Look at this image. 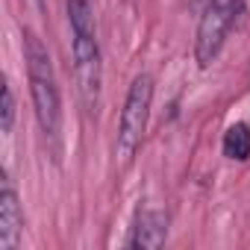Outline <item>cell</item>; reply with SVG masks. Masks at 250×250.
<instances>
[{
	"label": "cell",
	"instance_id": "6",
	"mask_svg": "<svg viewBox=\"0 0 250 250\" xmlns=\"http://www.w3.org/2000/svg\"><path fill=\"white\" fill-rule=\"evenodd\" d=\"M165 238H168V218H165V212H159V209H139L136 221H133V229H130V238H127V247L156 250V247L165 244Z\"/></svg>",
	"mask_w": 250,
	"mask_h": 250
},
{
	"label": "cell",
	"instance_id": "1",
	"mask_svg": "<svg viewBox=\"0 0 250 250\" xmlns=\"http://www.w3.org/2000/svg\"><path fill=\"white\" fill-rule=\"evenodd\" d=\"M68 24L74 36L77 91L85 112L94 115L100 103V47H97V27L88 0H68Z\"/></svg>",
	"mask_w": 250,
	"mask_h": 250
},
{
	"label": "cell",
	"instance_id": "8",
	"mask_svg": "<svg viewBox=\"0 0 250 250\" xmlns=\"http://www.w3.org/2000/svg\"><path fill=\"white\" fill-rule=\"evenodd\" d=\"M0 130L6 136L12 133V124H15V94H12V85L3 83V91H0Z\"/></svg>",
	"mask_w": 250,
	"mask_h": 250
},
{
	"label": "cell",
	"instance_id": "4",
	"mask_svg": "<svg viewBox=\"0 0 250 250\" xmlns=\"http://www.w3.org/2000/svg\"><path fill=\"white\" fill-rule=\"evenodd\" d=\"M241 9H244V0H209L206 3L197 24V36H194V59L200 68H209L218 59L227 42V33L238 21Z\"/></svg>",
	"mask_w": 250,
	"mask_h": 250
},
{
	"label": "cell",
	"instance_id": "2",
	"mask_svg": "<svg viewBox=\"0 0 250 250\" xmlns=\"http://www.w3.org/2000/svg\"><path fill=\"white\" fill-rule=\"evenodd\" d=\"M21 39H24V62H27V80H30L36 121L44 136H56L59 124H62V100H59V85H56L50 53L33 30H24Z\"/></svg>",
	"mask_w": 250,
	"mask_h": 250
},
{
	"label": "cell",
	"instance_id": "10",
	"mask_svg": "<svg viewBox=\"0 0 250 250\" xmlns=\"http://www.w3.org/2000/svg\"><path fill=\"white\" fill-rule=\"evenodd\" d=\"M247 83H250V71H247Z\"/></svg>",
	"mask_w": 250,
	"mask_h": 250
},
{
	"label": "cell",
	"instance_id": "9",
	"mask_svg": "<svg viewBox=\"0 0 250 250\" xmlns=\"http://www.w3.org/2000/svg\"><path fill=\"white\" fill-rule=\"evenodd\" d=\"M36 3H39V6H44V0H36Z\"/></svg>",
	"mask_w": 250,
	"mask_h": 250
},
{
	"label": "cell",
	"instance_id": "3",
	"mask_svg": "<svg viewBox=\"0 0 250 250\" xmlns=\"http://www.w3.org/2000/svg\"><path fill=\"white\" fill-rule=\"evenodd\" d=\"M150 103H153V77L150 74H139L127 91L121 109V124H118V142H115V156L121 159V165H127L147 130V118H150Z\"/></svg>",
	"mask_w": 250,
	"mask_h": 250
},
{
	"label": "cell",
	"instance_id": "5",
	"mask_svg": "<svg viewBox=\"0 0 250 250\" xmlns=\"http://www.w3.org/2000/svg\"><path fill=\"white\" fill-rule=\"evenodd\" d=\"M21 232H24L21 200L9 177L3 174V183H0V250H15L21 244Z\"/></svg>",
	"mask_w": 250,
	"mask_h": 250
},
{
	"label": "cell",
	"instance_id": "7",
	"mask_svg": "<svg viewBox=\"0 0 250 250\" xmlns=\"http://www.w3.org/2000/svg\"><path fill=\"white\" fill-rule=\"evenodd\" d=\"M221 147H224V156H229L235 162H247L250 159V124H244V121L229 124Z\"/></svg>",
	"mask_w": 250,
	"mask_h": 250
}]
</instances>
